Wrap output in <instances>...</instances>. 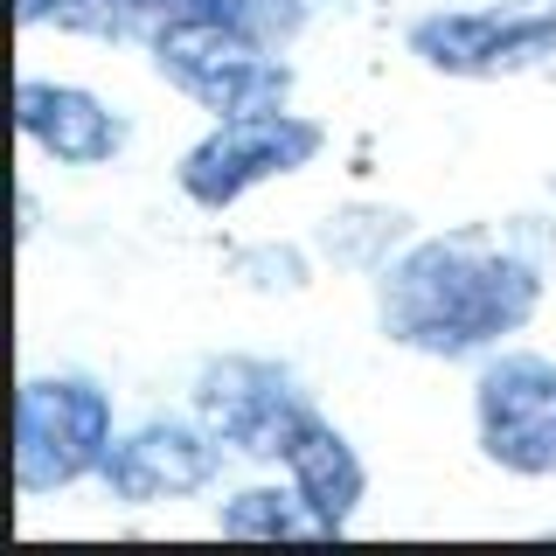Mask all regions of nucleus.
Here are the masks:
<instances>
[{
	"instance_id": "f8f14e48",
	"label": "nucleus",
	"mask_w": 556,
	"mask_h": 556,
	"mask_svg": "<svg viewBox=\"0 0 556 556\" xmlns=\"http://www.w3.org/2000/svg\"><path fill=\"white\" fill-rule=\"evenodd\" d=\"M49 8H77V0H22V22H42Z\"/></svg>"
},
{
	"instance_id": "1a4fd4ad",
	"label": "nucleus",
	"mask_w": 556,
	"mask_h": 556,
	"mask_svg": "<svg viewBox=\"0 0 556 556\" xmlns=\"http://www.w3.org/2000/svg\"><path fill=\"white\" fill-rule=\"evenodd\" d=\"M14 112H22V132L35 147H49L70 167H98V161H112V147H118L112 112H104L98 98L70 91V84H22V91H14Z\"/></svg>"
},
{
	"instance_id": "9b49d317",
	"label": "nucleus",
	"mask_w": 556,
	"mask_h": 556,
	"mask_svg": "<svg viewBox=\"0 0 556 556\" xmlns=\"http://www.w3.org/2000/svg\"><path fill=\"white\" fill-rule=\"evenodd\" d=\"M292 501H300V494H271V486H265V494H237L230 508H223V529H230V535H292V529H320V521L300 515ZM320 535H327V529H320Z\"/></svg>"
},
{
	"instance_id": "20e7f679",
	"label": "nucleus",
	"mask_w": 556,
	"mask_h": 556,
	"mask_svg": "<svg viewBox=\"0 0 556 556\" xmlns=\"http://www.w3.org/2000/svg\"><path fill=\"white\" fill-rule=\"evenodd\" d=\"M313 153H320V126H313V118H292V112L223 118V126L181 161V188L202 208H223V202H237L251 181H265V174L306 167Z\"/></svg>"
},
{
	"instance_id": "f03ea898",
	"label": "nucleus",
	"mask_w": 556,
	"mask_h": 556,
	"mask_svg": "<svg viewBox=\"0 0 556 556\" xmlns=\"http://www.w3.org/2000/svg\"><path fill=\"white\" fill-rule=\"evenodd\" d=\"M161 77H174L188 98H202L208 112L223 118H257V112H278L292 91V77L278 70L271 56H257L251 28L243 22H216V14H188V22H167L161 42Z\"/></svg>"
},
{
	"instance_id": "9d476101",
	"label": "nucleus",
	"mask_w": 556,
	"mask_h": 556,
	"mask_svg": "<svg viewBox=\"0 0 556 556\" xmlns=\"http://www.w3.org/2000/svg\"><path fill=\"white\" fill-rule=\"evenodd\" d=\"M292 480H300V501H306V515L320 521V529H341L348 515H355V501H362V459L348 452L341 431H327L320 417L306 425V439L292 445Z\"/></svg>"
},
{
	"instance_id": "39448f33",
	"label": "nucleus",
	"mask_w": 556,
	"mask_h": 556,
	"mask_svg": "<svg viewBox=\"0 0 556 556\" xmlns=\"http://www.w3.org/2000/svg\"><path fill=\"white\" fill-rule=\"evenodd\" d=\"M202 417L251 459H292L313 410L278 369L265 362H208L202 369Z\"/></svg>"
},
{
	"instance_id": "423d86ee",
	"label": "nucleus",
	"mask_w": 556,
	"mask_h": 556,
	"mask_svg": "<svg viewBox=\"0 0 556 556\" xmlns=\"http://www.w3.org/2000/svg\"><path fill=\"white\" fill-rule=\"evenodd\" d=\"M480 445L515 473H556V362L508 355L480 376Z\"/></svg>"
},
{
	"instance_id": "7ed1b4c3",
	"label": "nucleus",
	"mask_w": 556,
	"mask_h": 556,
	"mask_svg": "<svg viewBox=\"0 0 556 556\" xmlns=\"http://www.w3.org/2000/svg\"><path fill=\"white\" fill-rule=\"evenodd\" d=\"M112 452V404L91 382H22L14 410V480L22 494L70 486L77 473L104 466Z\"/></svg>"
},
{
	"instance_id": "0eeeda50",
	"label": "nucleus",
	"mask_w": 556,
	"mask_h": 556,
	"mask_svg": "<svg viewBox=\"0 0 556 556\" xmlns=\"http://www.w3.org/2000/svg\"><path fill=\"white\" fill-rule=\"evenodd\" d=\"M410 49L431 70L486 77V70H515L556 49V14H439L410 28Z\"/></svg>"
},
{
	"instance_id": "f257e3e1",
	"label": "nucleus",
	"mask_w": 556,
	"mask_h": 556,
	"mask_svg": "<svg viewBox=\"0 0 556 556\" xmlns=\"http://www.w3.org/2000/svg\"><path fill=\"white\" fill-rule=\"evenodd\" d=\"M535 313V271L486 251L480 237L417 243L382 286V327L425 355H466V348L515 334Z\"/></svg>"
},
{
	"instance_id": "6e6552de",
	"label": "nucleus",
	"mask_w": 556,
	"mask_h": 556,
	"mask_svg": "<svg viewBox=\"0 0 556 556\" xmlns=\"http://www.w3.org/2000/svg\"><path fill=\"white\" fill-rule=\"evenodd\" d=\"M216 473V445L188 425H147L139 439L104 452V480L118 501H161V494H188Z\"/></svg>"
}]
</instances>
